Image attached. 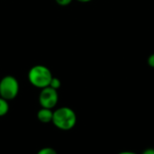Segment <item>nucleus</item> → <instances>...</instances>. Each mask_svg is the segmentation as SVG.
<instances>
[{"label":"nucleus","mask_w":154,"mask_h":154,"mask_svg":"<svg viewBox=\"0 0 154 154\" xmlns=\"http://www.w3.org/2000/svg\"><path fill=\"white\" fill-rule=\"evenodd\" d=\"M117 154H138V153H136V152H134L125 151V152H119V153H117Z\"/></svg>","instance_id":"nucleus-12"},{"label":"nucleus","mask_w":154,"mask_h":154,"mask_svg":"<svg viewBox=\"0 0 154 154\" xmlns=\"http://www.w3.org/2000/svg\"><path fill=\"white\" fill-rule=\"evenodd\" d=\"M142 154H154V148H147L142 152Z\"/></svg>","instance_id":"nucleus-11"},{"label":"nucleus","mask_w":154,"mask_h":154,"mask_svg":"<svg viewBox=\"0 0 154 154\" xmlns=\"http://www.w3.org/2000/svg\"><path fill=\"white\" fill-rule=\"evenodd\" d=\"M77 115L75 111L68 106H61L53 111L52 124L61 131H69L76 126Z\"/></svg>","instance_id":"nucleus-1"},{"label":"nucleus","mask_w":154,"mask_h":154,"mask_svg":"<svg viewBox=\"0 0 154 154\" xmlns=\"http://www.w3.org/2000/svg\"><path fill=\"white\" fill-rule=\"evenodd\" d=\"M76 1H78V2H79V3H89V2H91L92 0H76Z\"/></svg>","instance_id":"nucleus-13"},{"label":"nucleus","mask_w":154,"mask_h":154,"mask_svg":"<svg viewBox=\"0 0 154 154\" xmlns=\"http://www.w3.org/2000/svg\"><path fill=\"white\" fill-rule=\"evenodd\" d=\"M9 112L8 101L0 97V117L5 116Z\"/></svg>","instance_id":"nucleus-6"},{"label":"nucleus","mask_w":154,"mask_h":154,"mask_svg":"<svg viewBox=\"0 0 154 154\" xmlns=\"http://www.w3.org/2000/svg\"><path fill=\"white\" fill-rule=\"evenodd\" d=\"M19 82L14 76L7 75L0 79V97L7 101L14 99L19 94Z\"/></svg>","instance_id":"nucleus-3"},{"label":"nucleus","mask_w":154,"mask_h":154,"mask_svg":"<svg viewBox=\"0 0 154 154\" xmlns=\"http://www.w3.org/2000/svg\"><path fill=\"white\" fill-rule=\"evenodd\" d=\"M38 100H39V104H40L41 107L52 109L57 106V104L59 102L58 90H56L51 87L44 88L41 89Z\"/></svg>","instance_id":"nucleus-4"},{"label":"nucleus","mask_w":154,"mask_h":154,"mask_svg":"<svg viewBox=\"0 0 154 154\" xmlns=\"http://www.w3.org/2000/svg\"><path fill=\"white\" fill-rule=\"evenodd\" d=\"M27 78L32 86L42 89L50 86L53 76L48 67L38 64L34 65L29 69Z\"/></svg>","instance_id":"nucleus-2"},{"label":"nucleus","mask_w":154,"mask_h":154,"mask_svg":"<svg viewBox=\"0 0 154 154\" xmlns=\"http://www.w3.org/2000/svg\"><path fill=\"white\" fill-rule=\"evenodd\" d=\"M52 118H53V111H52V109L41 107V109L37 112V119L42 124L51 123Z\"/></svg>","instance_id":"nucleus-5"},{"label":"nucleus","mask_w":154,"mask_h":154,"mask_svg":"<svg viewBox=\"0 0 154 154\" xmlns=\"http://www.w3.org/2000/svg\"><path fill=\"white\" fill-rule=\"evenodd\" d=\"M147 63H148V65H149L151 68H153L154 69V53L151 54V55L148 57V59H147Z\"/></svg>","instance_id":"nucleus-10"},{"label":"nucleus","mask_w":154,"mask_h":154,"mask_svg":"<svg viewBox=\"0 0 154 154\" xmlns=\"http://www.w3.org/2000/svg\"><path fill=\"white\" fill-rule=\"evenodd\" d=\"M73 0H55V2L60 5V6H66V5H69Z\"/></svg>","instance_id":"nucleus-9"},{"label":"nucleus","mask_w":154,"mask_h":154,"mask_svg":"<svg viewBox=\"0 0 154 154\" xmlns=\"http://www.w3.org/2000/svg\"><path fill=\"white\" fill-rule=\"evenodd\" d=\"M49 87H51V88H52L58 90V89L61 87V82H60V80L58 78L53 77L52 79H51V83H50V86H49Z\"/></svg>","instance_id":"nucleus-7"},{"label":"nucleus","mask_w":154,"mask_h":154,"mask_svg":"<svg viewBox=\"0 0 154 154\" xmlns=\"http://www.w3.org/2000/svg\"><path fill=\"white\" fill-rule=\"evenodd\" d=\"M36 154H58L56 150L51 147H44L38 151Z\"/></svg>","instance_id":"nucleus-8"}]
</instances>
